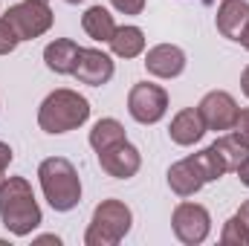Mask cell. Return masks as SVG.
Listing matches in <instances>:
<instances>
[{
	"instance_id": "cell-7",
	"label": "cell",
	"mask_w": 249,
	"mask_h": 246,
	"mask_svg": "<svg viewBox=\"0 0 249 246\" xmlns=\"http://www.w3.org/2000/svg\"><path fill=\"white\" fill-rule=\"evenodd\" d=\"M168 110V93L160 84L139 81L127 93V113L139 124H157Z\"/></svg>"
},
{
	"instance_id": "cell-25",
	"label": "cell",
	"mask_w": 249,
	"mask_h": 246,
	"mask_svg": "<svg viewBox=\"0 0 249 246\" xmlns=\"http://www.w3.org/2000/svg\"><path fill=\"white\" fill-rule=\"evenodd\" d=\"M238 177H241V183L249 188V157L244 159V162H241V168H238Z\"/></svg>"
},
{
	"instance_id": "cell-19",
	"label": "cell",
	"mask_w": 249,
	"mask_h": 246,
	"mask_svg": "<svg viewBox=\"0 0 249 246\" xmlns=\"http://www.w3.org/2000/svg\"><path fill=\"white\" fill-rule=\"evenodd\" d=\"M116 142H124L122 122H116V119H99V122L93 124V130H90V148L96 154L105 151V148H110V145H116Z\"/></svg>"
},
{
	"instance_id": "cell-1",
	"label": "cell",
	"mask_w": 249,
	"mask_h": 246,
	"mask_svg": "<svg viewBox=\"0 0 249 246\" xmlns=\"http://www.w3.org/2000/svg\"><path fill=\"white\" fill-rule=\"evenodd\" d=\"M0 220L18 238H26L41 226V206H38L35 191L26 177H9L3 183V188H0Z\"/></svg>"
},
{
	"instance_id": "cell-9",
	"label": "cell",
	"mask_w": 249,
	"mask_h": 246,
	"mask_svg": "<svg viewBox=\"0 0 249 246\" xmlns=\"http://www.w3.org/2000/svg\"><path fill=\"white\" fill-rule=\"evenodd\" d=\"M197 110H200V116H203V122H206V130H232V124H235L238 113H241L238 102H235L226 90H212V93H206V96L200 99Z\"/></svg>"
},
{
	"instance_id": "cell-14",
	"label": "cell",
	"mask_w": 249,
	"mask_h": 246,
	"mask_svg": "<svg viewBox=\"0 0 249 246\" xmlns=\"http://www.w3.org/2000/svg\"><path fill=\"white\" fill-rule=\"evenodd\" d=\"M203 133H206V122H203V116H200L197 107H186V110H180V113L171 119V127H168L171 142H174V145H183V148L194 145V142H200Z\"/></svg>"
},
{
	"instance_id": "cell-30",
	"label": "cell",
	"mask_w": 249,
	"mask_h": 246,
	"mask_svg": "<svg viewBox=\"0 0 249 246\" xmlns=\"http://www.w3.org/2000/svg\"><path fill=\"white\" fill-rule=\"evenodd\" d=\"M44 3H47V0H44Z\"/></svg>"
},
{
	"instance_id": "cell-28",
	"label": "cell",
	"mask_w": 249,
	"mask_h": 246,
	"mask_svg": "<svg viewBox=\"0 0 249 246\" xmlns=\"http://www.w3.org/2000/svg\"><path fill=\"white\" fill-rule=\"evenodd\" d=\"M238 41H241V44H244V47L249 50V23L244 26V32H241V38H238Z\"/></svg>"
},
{
	"instance_id": "cell-22",
	"label": "cell",
	"mask_w": 249,
	"mask_h": 246,
	"mask_svg": "<svg viewBox=\"0 0 249 246\" xmlns=\"http://www.w3.org/2000/svg\"><path fill=\"white\" fill-rule=\"evenodd\" d=\"M232 130H235V136H238L244 145H249V107L238 113V119H235V124H232Z\"/></svg>"
},
{
	"instance_id": "cell-8",
	"label": "cell",
	"mask_w": 249,
	"mask_h": 246,
	"mask_svg": "<svg viewBox=\"0 0 249 246\" xmlns=\"http://www.w3.org/2000/svg\"><path fill=\"white\" fill-rule=\"evenodd\" d=\"M171 226H174V235L180 244L197 246L212 232V214L200 203H180L171 214Z\"/></svg>"
},
{
	"instance_id": "cell-13",
	"label": "cell",
	"mask_w": 249,
	"mask_h": 246,
	"mask_svg": "<svg viewBox=\"0 0 249 246\" xmlns=\"http://www.w3.org/2000/svg\"><path fill=\"white\" fill-rule=\"evenodd\" d=\"M214 23H217V32L229 41H238L244 26L249 23V3L247 0H223L217 6V15H214Z\"/></svg>"
},
{
	"instance_id": "cell-26",
	"label": "cell",
	"mask_w": 249,
	"mask_h": 246,
	"mask_svg": "<svg viewBox=\"0 0 249 246\" xmlns=\"http://www.w3.org/2000/svg\"><path fill=\"white\" fill-rule=\"evenodd\" d=\"M238 217L244 220V226L249 229V200H247V203H241V209H238Z\"/></svg>"
},
{
	"instance_id": "cell-18",
	"label": "cell",
	"mask_w": 249,
	"mask_h": 246,
	"mask_svg": "<svg viewBox=\"0 0 249 246\" xmlns=\"http://www.w3.org/2000/svg\"><path fill=\"white\" fill-rule=\"evenodd\" d=\"M212 148H214V154L220 157V162H223L226 174H229V171H238V168H241V162L249 157V145H244V142H241L235 133L217 136Z\"/></svg>"
},
{
	"instance_id": "cell-5",
	"label": "cell",
	"mask_w": 249,
	"mask_h": 246,
	"mask_svg": "<svg viewBox=\"0 0 249 246\" xmlns=\"http://www.w3.org/2000/svg\"><path fill=\"white\" fill-rule=\"evenodd\" d=\"M133 214L122 200H102L93 211V220L87 226L84 244L87 246H116L130 232Z\"/></svg>"
},
{
	"instance_id": "cell-16",
	"label": "cell",
	"mask_w": 249,
	"mask_h": 246,
	"mask_svg": "<svg viewBox=\"0 0 249 246\" xmlns=\"http://www.w3.org/2000/svg\"><path fill=\"white\" fill-rule=\"evenodd\" d=\"M107 44H110L113 55H119V58H136L145 50V32L139 26H116L113 38Z\"/></svg>"
},
{
	"instance_id": "cell-27",
	"label": "cell",
	"mask_w": 249,
	"mask_h": 246,
	"mask_svg": "<svg viewBox=\"0 0 249 246\" xmlns=\"http://www.w3.org/2000/svg\"><path fill=\"white\" fill-rule=\"evenodd\" d=\"M241 90H244V96L249 99V67L241 72Z\"/></svg>"
},
{
	"instance_id": "cell-6",
	"label": "cell",
	"mask_w": 249,
	"mask_h": 246,
	"mask_svg": "<svg viewBox=\"0 0 249 246\" xmlns=\"http://www.w3.org/2000/svg\"><path fill=\"white\" fill-rule=\"evenodd\" d=\"M3 18L9 20V26L18 32L20 41H35V38H41L44 32H50V26H53V20H55L53 9H50L44 0H20V3H15V6H9Z\"/></svg>"
},
{
	"instance_id": "cell-24",
	"label": "cell",
	"mask_w": 249,
	"mask_h": 246,
	"mask_svg": "<svg viewBox=\"0 0 249 246\" xmlns=\"http://www.w3.org/2000/svg\"><path fill=\"white\" fill-rule=\"evenodd\" d=\"M9 162H12V148H9L6 142H0V188H3V183H6V180H9V177H6Z\"/></svg>"
},
{
	"instance_id": "cell-10",
	"label": "cell",
	"mask_w": 249,
	"mask_h": 246,
	"mask_svg": "<svg viewBox=\"0 0 249 246\" xmlns=\"http://www.w3.org/2000/svg\"><path fill=\"white\" fill-rule=\"evenodd\" d=\"M99 165L107 177H116V180H127L133 177L139 168H142V154L124 139V142H116L105 151H99Z\"/></svg>"
},
{
	"instance_id": "cell-15",
	"label": "cell",
	"mask_w": 249,
	"mask_h": 246,
	"mask_svg": "<svg viewBox=\"0 0 249 246\" xmlns=\"http://www.w3.org/2000/svg\"><path fill=\"white\" fill-rule=\"evenodd\" d=\"M78 53H81V47H78L75 41H70V38H55V41L47 44V50H44V64H47L53 72H58V75H72L75 61H78Z\"/></svg>"
},
{
	"instance_id": "cell-3",
	"label": "cell",
	"mask_w": 249,
	"mask_h": 246,
	"mask_svg": "<svg viewBox=\"0 0 249 246\" xmlns=\"http://www.w3.org/2000/svg\"><path fill=\"white\" fill-rule=\"evenodd\" d=\"M38 180H41L47 203L55 211H72L81 203V180L70 159H64V157L44 159L38 165Z\"/></svg>"
},
{
	"instance_id": "cell-29",
	"label": "cell",
	"mask_w": 249,
	"mask_h": 246,
	"mask_svg": "<svg viewBox=\"0 0 249 246\" xmlns=\"http://www.w3.org/2000/svg\"><path fill=\"white\" fill-rule=\"evenodd\" d=\"M67 3H81V0H67Z\"/></svg>"
},
{
	"instance_id": "cell-12",
	"label": "cell",
	"mask_w": 249,
	"mask_h": 246,
	"mask_svg": "<svg viewBox=\"0 0 249 246\" xmlns=\"http://www.w3.org/2000/svg\"><path fill=\"white\" fill-rule=\"evenodd\" d=\"M145 70L157 78H177L186 70V53L174 44H157L145 55Z\"/></svg>"
},
{
	"instance_id": "cell-4",
	"label": "cell",
	"mask_w": 249,
	"mask_h": 246,
	"mask_svg": "<svg viewBox=\"0 0 249 246\" xmlns=\"http://www.w3.org/2000/svg\"><path fill=\"white\" fill-rule=\"evenodd\" d=\"M90 119V102L84 96H78L75 90H55L50 93L41 107H38V124L44 133H67V130H75Z\"/></svg>"
},
{
	"instance_id": "cell-23",
	"label": "cell",
	"mask_w": 249,
	"mask_h": 246,
	"mask_svg": "<svg viewBox=\"0 0 249 246\" xmlns=\"http://www.w3.org/2000/svg\"><path fill=\"white\" fill-rule=\"evenodd\" d=\"M110 3L122 15H142V9H145V0H110Z\"/></svg>"
},
{
	"instance_id": "cell-2",
	"label": "cell",
	"mask_w": 249,
	"mask_h": 246,
	"mask_svg": "<svg viewBox=\"0 0 249 246\" xmlns=\"http://www.w3.org/2000/svg\"><path fill=\"white\" fill-rule=\"evenodd\" d=\"M223 174H226V168H223L220 157L214 154V148L209 145V148L191 154L186 159L174 162L168 168V185H171V191L177 197H191V194H197L206 183L220 180Z\"/></svg>"
},
{
	"instance_id": "cell-11",
	"label": "cell",
	"mask_w": 249,
	"mask_h": 246,
	"mask_svg": "<svg viewBox=\"0 0 249 246\" xmlns=\"http://www.w3.org/2000/svg\"><path fill=\"white\" fill-rule=\"evenodd\" d=\"M72 75H75L81 84L102 87V84H107V81L113 78V58L105 55L102 50H87V47H81Z\"/></svg>"
},
{
	"instance_id": "cell-21",
	"label": "cell",
	"mask_w": 249,
	"mask_h": 246,
	"mask_svg": "<svg viewBox=\"0 0 249 246\" xmlns=\"http://www.w3.org/2000/svg\"><path fill=\"white\" fill-rule=\"evenodd\" d=\"M18 44H20L18 32L9 26V20H6V18H0V55L15 53V47H18Z\"/></svg>"
},
{
	"instance_id": "cell-20",
	"label": "cell",
	"mask_w": 249,
	"mask_h": 246,
	"mask_svg": "<svg viewBox=\"0 0 249 246\" xmlns=\"http://www.w3.org/2000/svg\"><path fill=\"white\" fill-rule=\"evenodd\" d=\"M220 244L226 246H249V229L244 226V220L235 214L223 223V232H220Z\"/></svg>"
},
{
	"instance_id": "cell-17",
	"label": "cell",
	"mask_w": 249,
	"mask_h": 246,
	"mask_svg": "<svg viewBox=\"0 0 249 246\" xmlns=\"http://www.w3.org/2000/svg\"><path fill=\"white\" fill-rule=\"evenodd\" d=\"M81 26H84V32H87L93 41H110L113 32H116L113 15H110L105 6H90V9L81 15Z\"/></svg>"
}]
</instances>
